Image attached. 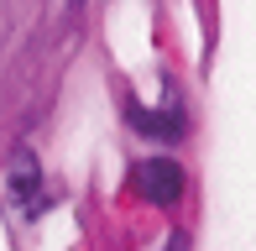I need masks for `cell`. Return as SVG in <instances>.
Masks as SVG:
<instances>
[{
	"label": "cell",
	"mask_w": 256,
	"mask_h": 251,
	"mask_svg": "<svg viewBox=\"0 0 256 251\" xmlns=\"http://www.w3.org/2000/svg\"><path fill=\"white\" fill-rule=\"evenodd\" d=\"M183 188H188V173H183V162H172V157H146V162L136 168V194H142L146 204H157V210H172V204L183 199Z\"/></svg>",
	"instance_id": "1"
},
{
	"label": "cell",
	"mask_w": 256,
	"mask_h": 251,
	"mask_svg": "<svg viewBox=\"0 0 256 251\" xmlns=\"http://www.w3.org/2000/svg\"><path fill=\"white\" fill-rule=\"evenodd\" d=\"M37 188H42V173H37V157L21 152L10 162V199L16 204H37Z\"/></svg>",
	"instance_id": "3"
},
{
	"label": "cell",
	"mask_w": 256,
	"mask_h": 251,
	"mask_svg": "<svg viewBox=\"0 0 256 251\" xmlns=\"http://www.w3.org/2000/svg\"><path fill=\"white\" fill-rule=\"evenodd\" d=\"M168 251H188V236H172V241H168Z\"/></svg>",
	"instance_id": "4"
},
{
	"label": "cell",
	"mask_w": 256,
	"mask_h": 251,
	"mask_svg": "<svg viewBox=\"0 0 256 251\" xmlns=\"http://www.w3.org/2000/svg\"><path fill=\"white\" fill-rule=\"evenodd\" d=\"M136 131L142 136H152V142H183L188 136V116H183L178 105H168V110H136Z\"/></svg>",
	"instance_id": "2"
}]
</instances>
